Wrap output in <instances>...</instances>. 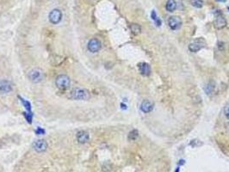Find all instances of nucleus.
<instances>
[{
	"instance_id": "f257e3e1",
	"label": "nucleus",
	"mask_w": 229,
	"mask_h": 172,
	"mask_svg": "<svg viewBox=\"0 0 229 172\" xmlns=\"http://www.w3.org/2000/svg\"><path fill=\"white\" fill-rule=\"evenodd\" d=\"M70 78L66 75H59L55 80V84L59 90H66L70 86Z\"/></svg>"
},
{
	"instance_id": "f03ea898",
	"label": "nucleus",
	"mask_w": 229,
	"mask_h": 172,
	"mask_svg": "<svg viewBox=\"0 0 229 172\" xmlns=\"http://www.w3.org/2000/svg\"><path fill=\"white\" fill-rule=\"evenodd\" d=\"M206 47V41L203 38H198L189 45V50L191 53H196Z\"/></svg>"
},
{
	"instance_id": "7ed1b4c3",
	"label": "nucleus",
	"mask_w": 229,
	"mask_h": 172,
	"mask_svg": "<svg viewBox=\"0 0 229 172\" xmlns=\"http://www.w3.org/2000/svg\"><path fill=\"white\" fill-rule=\"evenodd\" d=\"M28 77H29V78L31 82L39 83L41 82L42 78H43V73L39 69H34V70H31L29 72Z\"/></svg>"
},
{
	"instance_id": "20e7f679",
	"label": "nucleus",
	"mask_w": 229,
	"mask_h": 172,
	"mask_svg": "<svg viewBox=\"0 0 229 172\" xmlns=\"http://www.w3.org/2000/svg\"><path fill=\"white\" fill-rule=\"evenodd\" d=\"M48 18L51 23H53V24H58V23L61 21V19H62V13H61V11H60L59 10L54 9V10H53L49 13Z\"/></svg>"
},
{
	"instance_id": "39448f33",
	"label": "nucleus",
	"mask_w": 229,
	"mask_h": 172,
	"mask_svg": "<svg viewBox=\"0 0 229 172\" xmlns=\"http://www.w3.org/2000/svg\"><path fill=\"white\" fill-rule=\"evenodd\" d=\"M168 24L172 30H177L182 26V20L178 16H172L168 19Z\"/></svg>"
},
{
	"instance_id": "423d86ee",
	"label": "nucleus",
	"mask_w": 229,
	"mask_h": 172,
	"mask_svg": "<svg viewBox=\"0 0 229 172\" xmlns=\"http://www.w3.org/2000/svg\"><path fill=\"white\" fill-rule=\"evenodd\" d=\"M71 97L76 99V100H84V99L87 98V92L83 89L76 88L72 90Z\"/></svg>"
},
{
	"instance_id": "0eeeda50",
	"label": "nucleus",
	"mask_w": 229,
	"mask_h": 172,
	"mask_svg": "<svg viewBox=\"0 0 229 172\" xmlns=\"http://www.w3.org/2000/svg\"><path fill=\"white\" fill-rule=\"evenodd\" d=\"M33 147L37 152H44L47 148H48V144L44 139H38L36 141H34V143L33 144Z\"/></svg>"
},
{
	"instance_id": "6e6552de",
	"label": "nucleus",
	"mask_w": 229,
	"mask_h": 172,
	"mask_svg": "<svg viewBox=\"0 0 229 172\" xmlns=\"http://www.w3.org/2000/svg\"><path fill=\"white\" fill-rule=\"evenodd\" d=\"M214 26L217 29H222L223 28H225L227 26V21L222 15L219 14L216 16L214 21Z\"/></svg>"
},
{
	"instance_id": "1a4fd4ad",
	"label": "nucleus",
	"mask_w": 229,
	"mask_h": 172,
	"mask_svg": "<svg viewBox=\"0 0 229 172\" xmlns=\"http://www.w3.org/2000/svg\"><path fill=\"white\" fill-rule=\"evenodd\" d=\"M101 42L98 39H91L88 43V50L91 53H97L101 49Z\"/></svg>"
},
{
	"instance_id": "9d476101",
	"label": "nucleus",
	"mask_w": 229,
	"mask_h": 172,
	"mask_svg": "<svg viewBox=\"0 0 229 172\" xmlns=\"http://www.w3.org/2000/svg\"><path fill=\"white\" fill-rule=\"evenodd\" d=\"M153 108H154L153 102H151V101H149V100H144V101L142 102L141 105H140V109H141V111H142L143 113H146V114L151 112V111H153Z\"/></svg>"
},
{
	"instance_id": "9b49d317",
	"label": "nucleus",
	"mask_w": 229,
	"mask_h": 172,
	"mask_svg": "<svg viewBox=\"0 0 229 172\" xmlns=\"http://www.w3.org/2000/svg\"><path fill=\"white\" fill-rule=\"evenodd\" d=\"M138 67H139V71L140 74L142 76H145V77H147L151 74V66H149V64H147L146 62H142V63H139L138 65Z\"/></svg>"
},
{
	"instance_id": "f8f14e48",
	"label": "nucleus",
	"mask_w": 229,
	"mask_h": 172,
	"mask_svg": "<svg viewBox=\"0 0 229 172\" xmlns=\"http://www.w3.org/2000/svg\"><path fill=\"white\" fill-rule=\"evenodd\" d=\"M12 90V85L10 81L3 79L0 80V91L4 92V93H8L10 91Z\"/></svg>"
},
{
	"instance_id": "ddd939ff",
	"label": "nucleus",
	"mask_w": 229,
	"mask_h": 172,
	"mask_svg": "<svg viewBox=\"0 0 229 172\" xmlns=\"http://www.w3.org/2000/svg\"><path fill=\"white\" fill-rule=\"evenodd\" d=\"M90 136L89 133L85 131H80L77 133V140L80 144H85L89 141Z\"/></svg>"
},
{
	"instance_id": "4468645a",
	"label": "nucleus",
	"mask_w": 229,
	"mask_h": 172,
	"mask_svg": "<svg viewBox=\"0 0 229 172\" xmlns=\"http://www.w3.org/2000/svg\"><path fill=\"white\" fill-rule=\"evenodd\" d=\"M165 8H166V10L169 12H173L177 9V3H176V1L175 0H168L167 3H166Z\"/></svg>"
},
{
	"instance_id": "2eb2a0df",
	"label": "nucleus",
	"mask_w": 229,
	"mask_h": 172,
	"mask_svg": "<svg viewBox=\"0 0 229 172\" xmlns=\"http://www.w3.org/2000/svg\"><path fill=\"white\" fill-rule=\"evenodd\" d=\"M130 29L131 31H132V33L134 34H135V35L139 34L140 32H141V28H140V26H139V24H137V23H133V24H131Z\"/></svg>"
},
{
	"instance_id": "dca6fc26",
	"label": "nucleus",
	"mask_w": 229,
	"mask_h": 172,
	"mask_svg": "<svg viewBox=\"0 0 229 172\" xmlns=\"http://www.w3.org/2000/svg\"><path fill=\"white\" fill-rule=\"evenodd\" d=\"M151 17H152V19L154 21L155 24L157 25L158 27H159V26L161 25V20L158 17L155 10H153V11H152V13H151Z\"/></svg>"
},
{
	"instance_id": "f3484780",
	"label": "nucleus",
	"mask_w": 229,
	"mask_h": 172,
	"mask_svg": "<svg viewBox=\"0 0 229 172\" xmlns=\"http://www.w3.org/2000/svg\"><path fill=\"white\" fill-rule=\"evenodd\" d=\"M139 136V132L136 129H134L128 133V140H135Z\"/></svg>"
},
{
	"instance_id": "a211bd4d",
	"label": "nucleus",
	"mask_w": 229,
	"mask_h": 172,
	"mask_svg": "<svg viewBox=\"0 0 229 172\" xmlns=\"http://www.w3.org/2000/svg\"><path fill=\"white\" fill-rule=\"evenodd\" d=\"M190 4L192 6L196 8H202L203 5V0H190Z\"/></svg>"
},
{
	"instance_id": "6ab92c4d",
	"label": "nucleus",
	"mask_w": 229,
	"mask_h": 172,
	"mask_svg": "<svg viewBox=\"0 0 229 172\" xmlns=\"http://www.w3.org/2000/svg\"><path fill=\"white\" fill-rule=\"evenodd\" d=\"M21 101H22L23 104L24 105L25 108L27 109V111L30 112V109H31V105H30V103H29V102H27V101H24L23 98H21Z\"/></svg>"
},
{
	"instance_id": "aec40b11",
	"label": "nucleus",
	"mask_w": 229,
	"mask_h": 172,
	"mask_svg": "<svg viewBox=\"0 0 229 172\" xmlns=\"http://www.w3.org/2000/svg\"><path fill=\"white\" fill-rule=\"evenodd\" d=\"M213 90H214V86L210 85V84H208V85L205 87V91H206L207 94H210L213 91Z\"/></svg>"
},
{
	"instance_id": "412c9836",
	"label": "nucleus",
	"mask_w": 229,
	"mask_h": 172,
	"mask_svg": "<svg viewBox=\"0 0 229 172\" xmlns=\"http://www.w3.org/2000/svg\"><path fill=\"white\" fill-rule=\"evenodd\" d=\"M224 115L229 120V104H227L224 108Z\"/></svg>"
},
{
	"instance_id": "4be33fe9",
	"label": "nucleus",
	"mask_w": 229,
	"mask_h": 172,
	"mask_svg": "<svg viewBox=\"0 0 229 172\" xmlns=\"http://www.w3.org/2000/svg\"><path fill=\"white\" fill-rule=\"evenodd\" d=\"M45 131L43 130V129H41V128H38L37 130H36V133H38V134H41V133H44Z\"/></svg>"
},
{
	"instance_id": "5701e85b",
	"label": "nucleus",
	"mask_w": 229,
	"mask_h": 172,
	"mask_svg": "<svg viewBox=\"0 0 229 172\" xmlns=\"http://www.w3.org/2000/svg\"><path fill=\"white\" fill-rule=\"evenodd\" d=\"M180 171V168L179 167H178L177 169H176V171H175V172H179Z\"/></svg>"
},
{
	"instance_id": "b1692460",
	"label": "nucleus",
	"mask_w": 229,
	"mask_h": 172,
	"mask_svg": "<svg viewBox=\"0 0 229 172\" xmlns=\"http://www.w3.org/2000/svg\"><path fill=\"white\" fill-rule=\"evenodd\" d=\"M217 2H226L227 0H216Z\"/></svg>"
}]
</instances>
